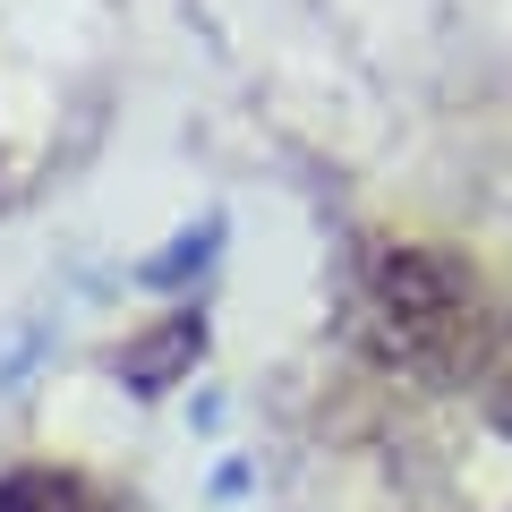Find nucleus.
Returning a JSON list of instances; mask_svg holds the SVG:
<instances>
[{
  "label": "nucleus",
  "instance_id": "f257e3e1",
  "mask_svg": "<svg viewBox=\"0 0 512 512\" xmlns=\"http://www.w3.org/2000/svg\"><path fill=\"white\" fill-rule=\"evenodd\" d=\"M359 299H367V333L393 367L410 376H436V384H470L478 350H487V299H478L470 265L444 248H367V274H359Z\"/></svg>",
  "mask_w": 512,
  "mask_h": 512
},
{
  "label": "nucleus",
  "instance_id": "f03ea898",
  "mask_svg": "<svg viewBox=\"0 0 512 512\" xmlns=\"http://www.w3.org/2000/svg\"><path fill=\"white\" fill-rule=\"evenodd\" d=\"M0 512H111V504L69 470H18L0 478Z\"/></svg>",
  "mask_w": 512,
  "mask_h": 512
},
{
  "label": "nucleus",
  "instance_id": "7ed1b4c3",
  "mask_svg": "<svg viewBox=\"0 0 512 512\" xmlns=\"http://www.w3.org/2000/svg\"><path fill=\"white\" fill-rule=\"evenodd\" d=\"M470 384H478V402H487V419L512 436V308L487 325V350H478V367H470Z\"/></svg>",
  "mask_w": 512,
  "mask_h": 512
}]
</instances>
